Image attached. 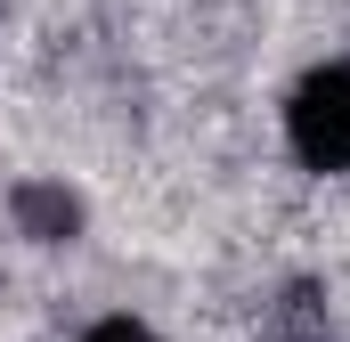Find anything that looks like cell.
<instances>
[{
	"instance_id": "obj_2",
	"label": "cell",
	"mask_w": 350,
	"mask_h": 342,
	"mask_svg": "<svg viewBox=\"0 0 350 342\" xmlns=\"http://www.w3.org/2000/svg\"><path fill=\"white\" fill-rule=\"evenodd\" d=\"M8 220H16V237L25 245H82V228H90V204H82V187H66L57 171H33V179H16L8 187Z\"/></svg>"
},
{
	"instance_id": "obj_1",
	"label": "cell",
	"mask_w": 350,
	"mask_h": 342,
	"mask_svg": "<svg viewBox=\"0 0 350 342\" xmlns=\"http://www.w3.org/2000/svg\"><path fill=\"white\" fill-rule=\"evenodd\" d=\"M277 139L285 155L318 179H350V57L301 66L277 98Z\"/></svg>"
},
{
	"instance_id": "obj_3",
	"label": "cell",
	"mask_w": 350,
	"mask_h": 342,
	"mask_svg": "<svg viewBox=\"0 0 350 342\" xmlns=\"http://www.w3.org/2000/svg\"><path fill=\"white\" fill-rule=\"evenodd\" d=\"M74 342H163V334H155V326H147L139 310H106V318H90Z\"/></svg>"
}]
</instances>
